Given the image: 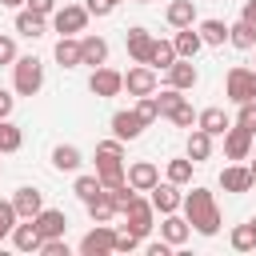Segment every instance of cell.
<instances>
[{
    "label": "cell",
    "mask_w": 256,
    "mask_h": 256,
    "mask_svg": "<svg viewBox=\"0 0 256 256\" xmlns=\"http://www.w3.org/2000/svg\"><path fill=\"white\" fill-rule=\"evenodd\" d=\"M8 240H12V248H16V252H40V240H44V236L36 232V224H32V220H24V224H16V228H12V236H8Z\"/></svg>",
    "instance_id": "24"
},
{
    "label": "cell",
    "mask_w": 256,
    "mask_h": 256,
    "mask_svg": "<svg viewBox=\"0 0 256 256\" xmlns=\"http://www.w3.org/2000/svg\"><path fill=\"white\" fill-rule=\"evenodd\" d=\"M136 112H140V120H144V124H152V120L160 116V104H156V92H152V96H136Z\"/></svg>",
    "instance_id": "39"
},
{
    "label": "cell",
    "mask_w": 256,
    "mask_h": 256,
    "mask_svg": "<svg viewBox=\"0 0 256 256\" xmlns=\"http://www.w3.org/2000/svg\"><path fill=\"white\" fill-rule=\"evenodd\" d=\"M136 4H148V0H136Z\"/></svg>",
    "instance_id": "54"
},
{
    "label": "cell",
    "mask_w": 256,
    "mask_h": 256,
    "mask_svg": "<svg viewBox=\"0 0 256 256\" xmlns=\"http://www.w3.org/2000/svg\"><path fill=\"white\" fill-rule=\"evenodd\" d=\"M96 176H100L104 188L124 184V160H116V156H96Z\"/></svg>",
    "instance_id": "25"
},
{
    "label": "cell",
    "mask_w": 256,
    "mask_h": 256,
    "mask_svg": "<svg viewBox=\"0 0 256 256\" xmlns=\"http://www.w3.org/2000/svg\"><path fill=\"white\" fill-rule=\"evenodd\" d=\"M84 24H88V8L84 4H64V8L52 12V28L60 36H76V32H84Z\"/></svg>",
    "instance_id": "6"
},
{
    "label": "cell",
    "mask_w": 256,
    "mask_h": 256,
    "mask_svg": "<svg viewBox=\"0 0 256 256\" xmlns=\"http://www.w3.org/2000/svg\"><path fill=\"white\" fill-rule=\"evenodd\" d=\"M172 60H176V48H172V40H152L148 68H160V72H168V68H172Z\"/></svg>",
    "instance_id": "31"
},
{
    "label": "cell",
    "mask_w": 256,
    "mask_h": 256,
    "mask_svg": "<svg viewBox=\"0 0 256 256\" xmlns=\"http://www.w3.org/2000/svg\"><path fill=\"white\" fill-rule=\"evenodd\" d=\"M84 8H88V16H112V0H84Z\"/></svg>",
    "instance_id": "45"
},
{
    "label": "cell",
    "mask_w": 256,
    "mask_h": 256,
    "mask_svg": "<svg viewBox=\"0 0 256 256\" xmlns=\"http://www.w3.org/2000/svg\"><path fill=\"white\" fill-rule=\"evenodd\" d=\"M44 28H48V16H40V12H32V8H16V32H20V36L36 40V36H44Z\"/></svg>",
    "instance_id": "21"
},
{
    "label": "cell",
    "mask_w": 256,
    "mask_h": 256,
    "mask_svg": "<svg viewBox=\"0 0 256 256\" xmlns=\"http://www.w3.org/2000/svg\"><path fill=\"white\" fill-rule=\"evenodd\" d=\"M156 104H160V116H168V112H176V108H180V104H184V92H180V88H172V84H168V88H164V92H160V96H156Z\"/></svg>",
    "instance_id": "37"
},
{
    "label": "cell",
    "mask_w": 256,
    "mask_h": 256,
    "mask_svg": "<svg viewBox=\"0 0 256 256\" xmlns=\"http://www.w3.org/2000/svg\"><path fill=\"white\" fill-rule=\"evenodd\" d=\"M160 236H164L172 248H180V244L192 236V228H188V220H184L180 212H164V220H160Z\"/></svg>",
    "instance_id": "19"
},
{
    "label": "cell",
    "mask_w": 256,
    "mask_h": 256,
    "mask_svg": "<svg viewBox=\"0 0 256 256\" xmlns=\"http://www.w3.org/2000/svg\"><path fill=\"white\" fill-rule=\"evenodd\" d=\"M24 8H32V12H40V16H52V12H56V0H24Z\"/></svg>",
    "instance_id": "47"
},
{
    "label": "cell",
    "mask_w": 256,
    "mask_h": 256,
    "mask_svg": "<svg viewBox=\"0 0 256 256\" xmlns=\"http://www.w3.org/2000/svg\"><path fill=\"white\" fill-rule=\"evenodd\" d=\"M252 132L248 128H240V124H228V132H224V156L228 160H248V152H252Z\"/></svg>",
    "instance_id": "9"
},
{
    "label": "cell",
    "mask_w": 256,
    "mask_h": 256,
    "mask_svg": "<svg viewBox=\"0 0 256 256\" xmlns=\"http://www.w3.org/2000/svg\"><path fill=\"white\" fill-rule=\"evenodd\" d=\"M180 212H184L192 232H200V236H216L220 232V208H216V196L208 188H192L180 200Z\"/></svg>",
    "instance_id": "1"
},
{
    "label": "cell",
    "mask_w": 256,
    "mask_h": 256,
    "mask_svg": "<svg viewBox=\"0 0 256 256\" xmlns=\"http://www.w3.org/2000/svg\"><path fill=\"white\" fill-rule=\"evenodd\" d=\"M84 208H88V216H92V224H108L112 216H120V212H116V204L108 200V192H100V196H96V200H88Z\"/></svg>",
    "instance_id": "32"
},
{
    "label": "cell",
    "mask_w": 256,
    "mask_h": 256,
    "mask_svg": "<svg viewBox=\"0 0 256 256\" xmlns=\"http://www.w3.org/2000/svg\"><path fill=\"white\" fill-rule=\"evenodd\" d=\"M40 256H68V240H64V236L40 240Z\"/></svg>",
    "instance_id": "44"
},
{
    "label": "cell",
    "mask_w": 256,
    "mask_h": 256,
    "mask_svg": "<svg viewBox=\"0 0 256 256\" xmlns=\"http://www.w3.org/2000/svg\"><path fill=\"white\" fill-rule=\"evenodd\" d=\"M224 96H228L232 104L256 100V68H244V64L228 68V76H224Z\"/></svg>",
    "instance_id": "3"
},
{
    "label": "cell",
    "mask_w": 256,
    "mask_h": 256,
    "mask_svg": "<svg viewBox=\"0 0 256 256\" xmlns=\"http://www.w3.org/2000/svg\"><path fill=\"white\" fill-rule=\"evenodd\" d=\"M248 168H252V176H256V160H252V164H248Z\"/></svg>",
    "instance_id": "53"
},
{
    "label": "cell",
    "mask_w": 256,
    "mask_h": 256,
    "mask_svg": "<svg viewBox=\"0 0 256 256\" xmlns=\"http://www.w3.org/2000/svg\"><path fill=\"white\" fill-rule=\"evenodd\" d=\"M196 32H200V40H204V44H212V48H220V44L228 40V24H224V20H216V16H212V20H200V24H196Z\"/></svg>",
    "instance_id": "30"
},
{
    "label": "cell",
    "mask_w": 256,
    "mask_h": 256,
    "mask_svg": "<svg viewBox=\"0 0 256 256\" xmlns=\"http://www.w3.org/2000/svg\"><path fill=\"white\" fill-rule=\"evenodd\" d=\"M116 244V228L112 224H96L92 232L80 236V256H108Z\"/></svg>",
    "instance_id": "7"
},
{
    "label": "cell",
    "mask_w": 256,
    "mask_h": 256,
    "mask_svg": "<svg viewBox=\"0 0 256 256\" xmlns=\"http://www.w3.org/2000/svg\"><path fill=\"white\" fill-rule=\"evenodd\" d=\"M88 92H92L96 100H112V96H120V92H124V72H116V68H108V64L92 68V76H88Z\"/></svg>",
    "instance_id": "4"
},
{
    "label": "cell",
    "mask_w": 256,
    "mask_h": 256,
    "mask_svg": "<svg viewBox=\"0 0 256 256\" xmlns=\"http://www.w3.org/2000/svg\"><path fill=\"white\" fill-rule=\"evenodd\" d=\"M236 124H240V128H248V132L256 136V100H244V104H240V112H236Z\"/></svg>",
    "instance_id": "41"
},
{
    "label": "cell",
    "mask_w": 256,
    "mask_h": 256,
    "mask_svg": "<svg viewBox=\"0 0 256 256\" xmlns=\"http://www.w3.org/2000/svg\"><path fill=\"white\" fill-rule=\"evenodd\" d=\"M228 44H232V48H240V52H252V44H256V28H252L248 20L228 24Z\"/></svg>",
    "instance_id": "29"
},
{
    "label": "cell",
    "mask_w": 256,
    "mask_h": 256,
    "mask_svg": "<svg viewBox=\"0 0 256 256\" xmlns=\"http://www.w3.org/2000/svg\"><path fill=\"white\" fill-rule=\"evenodd\" d=\"M20 52H16V40L12 36H0V64H12Z\"/></svg>",
    "instance_id": "46"
},
{
    "label": "cell",
    "mask_w": 256,
    "mask_h": 256,
    "mask_svg": "<svg viewBox=\"0 0 256 256\" xmlns=\"http://www.w3.org/2000/svg\"><path fill=\"white\" fill-rule=\"evenodd\" d=\"M252 52H256V44H252Z\"/></svg>",
    "instance_id": "55"
},
{
    "label": "cell",
    "mask_w": 256,
    "mask_h": 256,
    "mask_svg": "<svg viewBox=\"0 0 256 256\" xmlns=\"http://www.w3.org/2000/svg\"><path fill=\"white\" fill-rule=\"evenodd\" d=\"M164 20H168L172 28H192V24H196V0H172V4L164 8Z\"/></svg>",
    "instance_id": "20"
},
{
    "label": "cell",
    "mask_w": 256,
    "mask_h": 256,
    "mask_svg": "<svg viewBox=\"0 0 256 256\" xmlns=\"http://www.w3.org/2000/svg\"><path fill=\"white\" fill-rule=\"evenodd\" d=\"M112 4H120V0H112Z\"/></svg>",
    "instance_id": "56"
},
{
    "label": "cell",
    "mask_w": 256,
    "mask_h": 256,
    "mask_svg": "<svg viewBox=\"0 0 256 256\" xmlns=\"http://www.w3.org/2000/svg\"><path fill=\"white\" fill-rule=\"evenodd\" d=\"M80 64H88V68L108 64V40L104 36H80Z\"/></svg>",
    "instance_id": "18"
},
{
    "label": "cell",
    "mask_w": 256,
    "mask_h": 256,
    "mask_svg": "<svg viewBox=\"0 0 256 256\" xmlns=\"http://www.w3.org/2000/svg\"><path fill=\"white\" fill-rule=\"evenodd\" d=\"M172 48H176V56H184V60H196V52L204 48V40H200L196 24H192V28H176V36H172Z\"/></svg>",
    "instance_id": "22"
},
{
    "label": "cell",
    "mask_w": 256,
    "mask_h": 256,
    "mask_svg": "<svg viewBox=\"0 0 256 256\" xmlns=\"http://www.w3.org/2000/svg\"><path fill=\"white\" fill-rule=\"evenodd\" d=\"M192 168H196V164H192L188 156H176V160H168V172H164V176L184 188V184H192Z\"/></svg>",
    "instance_id": "34"
},
{
    "label": "cell",
    "mask_w": 256,
    "mask_h": 256,
    "mask_svg": "<svg viewBox=\"0 0 256 256\" xmlns=\"http://www.w3.org/2000/svg\"><path fill=\"white\" fill-rule=\"evenodd\" d=\"M20 144H24V132L4 116L0 120V156H8V152H20Z\"/></svg>",
    "instance_id": "33"
},
{
    "label": "cell",
    "mask_w": 256,
    "mask_h": 256,
    "mask_svg": "<svg viewBox=\"0 0 256 256\" xmlns=\"http://www.w3.org/2000/svg\"><path fill=\"white\" fill-rule=\"evenodd\" d=\"M12 108H16V96H12L8 88H0V120H4V116H12Z\"/></svg>",
    "instance_id": "48"
},
{
    "label": "cell",
    "mask_w": 256,
    "mask_h": 256,
    "mask_svg": "<svg viewBox=\"0 0 256 256\" xmlns=\"http://www.w3.org/2000/svg\"><path fill=\"white\" fill-rule=\"evenodd\" d=\"M144 128H148V124L140 120L136 108H120V112H112V132H116L120 140H136Z\"/></svg>",
    "instance_id": "14"
},
{
    "label": "cell",
    "mask_w": 256,
    "mask_h": 256,
    "mask_svg": "<svg viewBox=\"0 0 256 256\" xmlns=\"http://www.w3.org/2000/svg\"><path fill=\"white\" fill-rule=\"evenodd\" d=\"M136 248H140V236H136V232H128V228H120V232H116L112 252H136Z\"/></svg>",
    "instance_id": "42"
},
{
    "label": "cell",
    "mask_w": 256,
    "mask_h": 256,
    "mask_svg": "<svg viewBox=\"0 0 256 256\" xmlns=\"http://www.w3.org/2000/svg\"><path fill=\"white\" fill-rule=\"evenodd\" d=\"M228 124H232V120H228V112H224V108H204V112H196V128H204L212 140H216V136H224V132H228Z\"/></svg>",
    "instance_id": "23"
},
{
    "label": "cell",
    "mask_w": 256,
    "mask_h": 256,
    "mask_svg": "<svg viewBox=\"0 0 256 256\" xmlns=\"http://www.w3.org/2000/svg\"><path fill=\"white\" fill-rule=\"evenodd\" d=\"M228 240H232L236 252H256V232H252V224H236Z\"/></svg>",
    "instance_id": "36"
},
{
    "label": "cell",
    "mask_w": 256,
    "mask_h": 256,
    "mask_svg": "<svg viewBox=\"0 0 256 256\" xmlns=\"http://www.w3.org/2000/svg\"><path fill=\"white\" fill-rule=\"evenodd\" d=\"M248 224H252V232H256V216H252V220H248Z\"/></svg>",
    "instance_id": "52"
},
{
    "label": "cell",
    "mask_w": 256,
    "mask_h": 256,
    "mask_svg": "<svg viewBox=\"0 0 256 256\" xmlns=\"http://www.w3.org/2000/svg\"><path fill=\"white\" fill-rule=\"evenodd\" d=\"M148 200H152V208L164 216V212H180V200H184V196H180V184H172V180L160 184V180H156V188H152Z\"/></svg>",
    "instance_id": "15"
},
{
    "label": "cell",
    "mask_w": 256,
    "mask_h": 256,
    "mask_svg": "<svg viewBox=\"0 0 256 256\" xmlns=\"http://www.w3.org/2000/svg\"><path fill=\"white\" fill-rule=\"evenodd\" d=\"M168 120H172L176 128H196V112H192V104H188V100H184L176 112H168Z\"/></svg>",
    "instance_id": "40"
},
{
    "label": "cell",
    "mask_w": 256,
    "mask_h": 256,
    "mask_svg": "<svg viewBox=\"0 0 256 256\" xmlns=\"http://www.w3.org/2000/svg\"><path fill=\"white\" fill-rule=\"evenodd\" d=\"M16 208H12V200H0V240H8L12 236V228H16Z\"/></svg>",
    "instance_id": "38"
},
{
    "label": "cell",
    "mask_w": 256,
    "mask_h": 256,
    "mask_svg": "<svg viewBox=\"0 0 256 256\" xmlns=\"http://www.w3.org/2000/svg\"><path fill=\"white\" fill-rule=\"evenodd\" d=\"M72 192H76V196H80V200L88 204V200H96V196L104 192V184H100V176L92 172V176H76V184H72Z\"/></svg>",
    "instance_id": "35"
},
{
    "label": "cell",
    "mask_w": 256,
    "mask_h": 256,
    "mask_svg": "<svg viewBox=\"0 0 256 256\" xmlns=\"http://www.w3.org/2000/svg\"><path fill=\"white\" fill-rule=\"evenodd\" d=\"M124 92H128V96H152V92H156V68L132 64V68L124 72Z\"/></svg>",
    "instance_id": "8"
},
{
    "label": "cell",
    "mask_w": 256,
    "mask_h": 256,
    "mask_svg": "<svg viewBox=\"0 0 256 256\" xmlns=\"http://www.w3.org/2000/svg\"><path fill=\"white\" fill-rule=\"evenodd\" d=\"M252 184H256V176H252V168H248V164H228V168L220 172V188H224V192H232V196L248 192Z\"/></svg>",
    "instance_id": "12"
},
{
    "label": "cell",
    "mask_w": 256,
    "mask_h": 256,
    "mask_svg": "<svg viewBox=\"0 0 256 256\" xmlns=\"http://www.w3.org/2000/svg\"><path fill=\"white\" fill-rule=\"evenodd\" d=\"M32 224H36V232H40L44 240H52V236H64V232H68V216H64L60 208H40V212L32 216Z\"/></svg>",
    "instance_id": "13"
},
{
    "label": "cell",
    "mask_w": 256,
    "mask_h": 256,
    "mask_svg": "<svg viewBox=\"0 0 256 256\" xmlns=\"http://www.w3.org/2000/svg\"><path fill=\"white\" fill-rule=\"evenodd\" d=\"M12 208H16V216H20V220H32V216L44 208V192H40V188H32V184H24V188H16Z\"/></svg>",
    "instance_id": "16"
},
{
    "label": "cell",
    "mask_w": 256,
    "mask_h": 256,
    "mask_svg": "<svg viewBox=\"0 0 256 256\" xmlns=\"http://www.w3.org/2000/svg\"><path fill=\"white\" fill-rule=\"evenodd\" d=\"M96 156H116V160H124V140H120V136L100 140V144H96Z\"/></svg>",
    "instance_id": "43"
},
{
    "label": "cell",
    "mask_w": 256,
    "mask_h": 256,
    "mask_svg": "<svg viewBox=\"0 0 256 256\" xmlns=\"http://www.w3.org/2000/svg\"><path fill=\"white\" fill-rule=\"evenodd\" d=\"M0 4H4V8H12V12H16V8H24V0H0Z\"/></svg>",
    "instance_id": "51"
},
{
    "label": "cell",
    "mask_w": 256,
    "mask_h": 256,
    "mask_svg": "<svg viewBox=\"0 0 256 256\" xmlns=\"http://www.w3.org/2000/svg\"><path fill=\"white\" fill-rule=\"evenodd\" d=\"M124 180H128L136 192H152V188H156V180H160V168H156L152 160H136V164H128V168H124Z\"/></svg>",
    "instance_id": "10"
},
{
    "label": "cell",
    "mask_w": 256,
    "mask_h": 256,
    "mask_svg": "<svg viewBox=\"0 0 256 256\" xmlns=\"http://www.w3.org/2000/svg\"><path fill=\"white\" fill-rule=\"evenodd\" d=\"M196 80H200L196 64H192V60H184V56H176V60H172V68H168V84H172V88H180V92H192V88H196Z\"/></svg>",
    "instance_id": "17"
},
{
    "label": "cell",
    "mask_w": 256,
    "mask_h": 256,
    "mask_svg": "<svg viewBox=\"0 0 256 256\" xmlns=\"http://www.w3.org/2000/svg\"><path fill=\"white\" fill-rule=\"evenodd\" d=\"M168 252H172V244H168V240H164V236H160V240H152V244H148V256H168Z\"/></svg>",
    "instance_id": "49"
},
{
    "label": "cell",
    "mask_w": 256,
    "mask_h": 256,
    "mask_svg": "<svg viewBox=\"0 0 256 256\" xmlns=\"http://www.w3.org/2000/svg\"><path fill=\"white\" fill-rule=\"evenodd\" d=\"M80 164H84V156H80L76 144H56V148H52V168H56V172H76Z\"/></svg>",
    "instance_id": "28"
},
{
    "label": "cell",
    "mask_w": 256,
    "mask_h": 256,
    "mask_svg": "<svg viewBox=\"0 0 256 256\" xmlns=\"http://www.w3.org/2000/svg\"><path fill=\"white\" fill-rule=\"evenodd\" d=\"M12 88H16V96H36L44 88V64L36 56H16L12 60Z\"/></svg>",
    "instance_id": "2"
},
{
    "label": "cell",
    "mask_w": 256,
    "mask_h": 256,
    "mask_svg": "<svg viewBox=\"0 0 256 256\" xmlns=\"http://www.w3.org/2000/svg\"><path fill=\"white\" fill-rule=\"evenodd\" d=\"M152 40H156V36H152L148 28H140V24L124 32V48H128V56H132V64H148V52H152Z\"/></svg>",
    "instance_id": "11"
},
{
    "label": "cell",
    "mask_w": 256,
    "mask_h": 256,
    "mask_svg": "<svg viewBox=\"0 0 256 256\" xmlns=\"http://www.w3.org/2000/svg\"><path fill=\"white\" fill-rule=\"evenodd\" d=\"M240 20H248V24L256 28V0H244V8H240Z\"/></svg>",
    "instance_id": "50"
},
{
    "label": "cell",
    "mask_w": 256,
    "mask_h": 256,
    "mask_svg": "<svg viewBox=\"0 0 256 256\" xmlns=\"http://www.w3.org/2000/svg\"><path fill=\"white\" fill-rule=\"evenodd\" d=\"M120 216L128 220L124 228H128V232H136V236L144 240V236L152 232V220H156V208H152V200H144V196H136V200H132V204H128V208L120 212Z\"/></svg>",
    "instance_id": "5"
},
{
    "label": "cell",
    "mask_w": 256,
    "mask_h": 256,
    "mask_svg": "<svg viewBox=\"0 0 256 256\" xmlns=\"http://www.w3.org/2000/svg\"><path fill=\"white\" fill-rule=\"evenodd\" d=\"M52 56H56L60 68H80V40L76 36H60L56 48H52Z\"/></svg>",
    "instance_id": "26"
},
{
    "label": "cell",
    "mask_w": 256,
    "mask_h": 256,
    "mask_svg": "<svg viewBox=\"0 0 256 256\" xmlns=\"http://www.w3.org/2000/svg\"><path fill=\"white\" fill-rule=\"evenodd\" d=\"M212 156V136L204 128H188V160L192 164H204Z\"/></svg>",
    "instance_id": "27"
}]
</instances>
